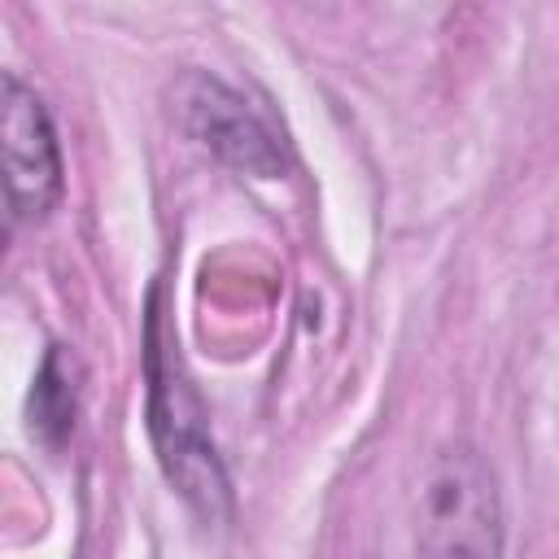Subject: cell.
Returning a JSON list of instances; mask_svg holds the SVG:
<instances>
[{
    "instance_id": "cell-1",
    "label": "cell",
    "mask_w": 559,
    "mask_h": 559,
    "mask_svg": "<svg viewBox=\"0 0 559 559\" xmlns=\"http://www.w3.org/2000/svg\"><path fill=\"white\" fill-rule=\"evenodd\" d=\"M148 432H153L157 459H162L170 485L183 493V502L205 524H218L231 507L227 472L210 441V419H205L197 389L179 371L175 354H166V345H162L157 306L148 310Z\"/></svg>"
},
{
    "instance_id": "cell-2",
    "label": "cell",
    "mask_w": 559,
    "mask_h": 559,
    "mask_svg": "<svg viewBox=\"0 0 559 559\" xmlns=\"http://www.w3.org/2000/svg\"><path fill=\"white\" fill-rule=\"evenodd\" d=\"M424 559H502V507L489 463L472 445L441 450L419 485Z\"/></svg>"
},
{
    "instance_id": "cell-3",
    "label": "cell",
    "mask_w": 559,
    "mask_h": 559,
    "mask_svg": "<svg viewBox=\"0 0 559 559\" xmlns=\"http://www.w3.org/2000/svg\"><path fill=\"white\" fill-rule=\"evenodd\" d=\"M183 127L231 170L253 175V179H275L284 175V153L275 135L262 127V118L218 79L210 74H188L175 92Z\"/></svg>"
},
{
    "instance_id": "cell-4",
    "label": "cell",
    "mask_w": 559,
    "mask_h": 559,
    "mask_svg": "<svg viewBox=\"0 0 559 559\" xmlns=\"http://www.w3.org/2000/svg\"><path fill=\"white\" fill-rule=\"evenodd\" d=\"M0 135H4V188L13 218H44L61 197V148L44 114V100L17 74L4 79Z\"/></svg>"
},
{
    "instance_id": "cell-5",
    "label": "cell",
    "mask_w": 559,
    "mask_h": 559,
    "mask_svg": "<svg viewBox=\"0 0 559 559\" xmlns=\"http://www.w3.org/2000/svg\"><path fill=\"white\" fill-rule=\"evenodd\" d=\"M74 402H79V384H74V358L52 345L44 354V367L35 376V389H31V406H26V419H31V437H39L44 445H61L74 428Z\"/></svg>"
}]
</instances>
